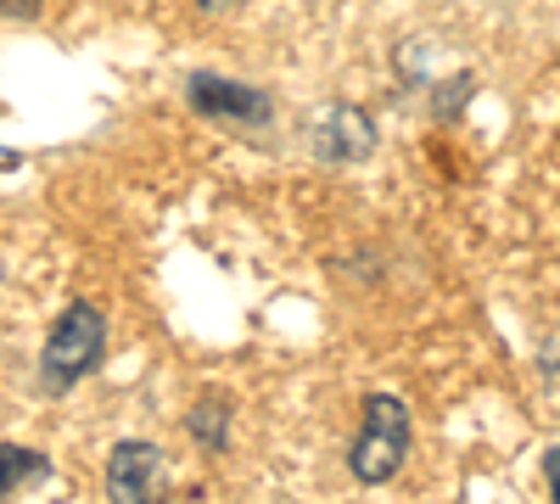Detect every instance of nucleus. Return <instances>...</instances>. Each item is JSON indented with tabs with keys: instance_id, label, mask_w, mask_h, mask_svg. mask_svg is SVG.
I'll return each mask as SVG.
<instances>
[{
	"instance_id": "nucleus-1",
	"label": "nucleus",
	"mask_w": 560,
	"mask_h": 504,
	"mask_svg": "<svg viewBox=\"0 0 560 504\" xmlns=\"http://www.w3.org/2000/svg\"><path fill=\"white\" fill-rule=\"evenodd\" d=\"M102 353H107V314L96 303H68L39 348V387L57 398L73 392L102 364Z\"/></svg>"
},
{
	"instance_id": "nucleus-2",
	"label": "nucleus",
	"mask_w": 560,
	"mask_h": 504,
	"mask_svg": "<svg viewBox=\"0 0 560 504\" xmlns=\"http://www.w3.org/2000/svg\"><path fill=\"white\" fill-rule=\"evenodd\" d=\"M404 454H409V409H404V398L370 392V398H364L359 437H353V454H348V471H353L364 488H382V482L398 477Z\"/></svg>"
},
{
	"instance_id": "nucleus-3",
	"label": "nucleus",
	"mask_w": 560,
	"mask_h": 504,
	"mask_svg": "<svg viewBox=\"0 0 560 504\" xmlns=\"http://www.w3.org/2000/svg\"><path fill=\"white\" fill-rule=\"evenodd\" d=\"M191 107L202 118H219V124H242V129H258L275 118V102L253 84H236V79H219V73H191Z\"/></svg>"
},
{
	"instance_id": "nucleus-4",
	"label": "nucleus",
	"mask_w": 560,
	"mask_h": 504,
	"mask_svg": "<svg viewBox=\"0 0 560 504\" xmlns=\"http://www.w3.org/2000/svg\"><path fill=\"white\" fill-rule=\"evenodd\" d=\"M163 488V448L158 443H118L113 460H107V493L124 499V504H140V499H158Z\"/></svg>"
},
{
	"instance_id": "nucleus-5",
	"label": "nucleus",
	"mask_w": 560,
	"mask_h": 504,
	"mask_svg": "<svg viewBox=\"0 0 560 504\" xmlns=\"http://www.w3.org/2000/svg\"><path fill=\"white\" fill-rule=\"evenodd\" d=\"M370 146H376V124H370L359 107H331V113H325V124L314 129V152L319 157L348 163V157H364Z\"/></svg>"
},
{
	"instance_id": "nucleus-6",
	"label": "nucleus",
	"mask_w": 560,
	"mask_h": 504,
	"mask_svg": "<svg viewBox=\"0 0 560 504\" xmlns=\"http://www.w3.org/2000/svg\"><path fill=\"white\" fill-rule=\"evenodd\" d=\"M45 471H51V460H45L39 448H23V443H0V499H12L18 488L39 482Z\"/></svg>"
},
{
	"instance_id": "nucleus-7",
	"label": "nucleus",
	"mask_w": 560,
	"mask_h": 504,
	"mask_svg": "<svg viewBox=\"0 0 560 504\" xmlns=\"http://www.w3.org/2000/svg\"><path fill=\"white\" fill-rule=\"evenodd\" d=\"M185 426H191V437L208 448V454H224V443H230V403H197L191 415H185Z\"/></svg>"
},
{
	"instance_id": "nucleus-8",
	"label": "nucleus",
	"mask_w": 560,
	"mask_h": 504,
	"mask_svg": "<svg viewBox=\"0 0 560 504\" xmlns=\"http://www.w3.org/2000/svg\"><path fill=\"white\" fill-rule=\"evenodd\" d=\"M544 482H549V493L560 499V448H549V454H544Z\"/></svg>"
},
{
	"instance_id": "nucleus-9",
	"label": "nucleus",
	"mask_w": 560,
	"mask_h": 504,
	"mask_svg": "<svg viewBox=\"0 0 560 504\" xmlns=\"http://www.w3.org/2000/svg\"><path fill=\"white\" fill-rule=\"evenodd\" d=\"M39 0H0V17H34Z\"/></svg>"
},
{
	"instance_id": "nucleus-10",
	"label": "nucleus",
	"mask_w": 560,
	"mask_h": 504,
	"mask_svg": "<svg viewBox=\"0 0 560 504\" xmlns=\"http://www.w3.org/2000/svg\"><path fill=\"white\" fill-rule=\"evenodd\" d=\"M197 7H208V12H224V7H242V0H197Z\"/></svg>"
}]
</instances>
